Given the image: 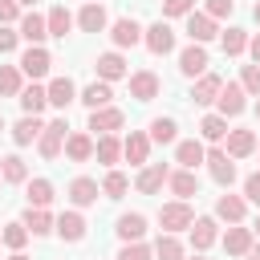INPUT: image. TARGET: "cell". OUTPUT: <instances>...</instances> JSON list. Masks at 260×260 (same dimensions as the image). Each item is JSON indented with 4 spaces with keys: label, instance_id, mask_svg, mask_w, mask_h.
Returning <instances> with one entry per match:
<instances>
[{
    "label": "cell",
    "instance_id": "cell-32",
    "mask_svg": "<svg viewBox=\"0 0 260 260\" xmlns=\"http://www.w3.org/2000/svg\"><path fill=\"white\" fill-rule=\"evenodd\" d=\"M223 248H228L232 256H244V252L252 248V228H228V236H223Z\"/></svg>",
    "mask_w": 260,
    "mask_h": 260
},
{
    "label": "cell",
    "instance_id": "cell-15",
    "mask_svg": "<svg viewBox=\"0 0 260 260\" xmlns=\"http://www.w3.org/2000/svg\"><path fill=\"white\" fill-rule=\"evenodd\" d=\"M122 154H126L134 167H146V154H150V138H146V134H138V130H130V138L122 142Z\"/></svg>",
    "mask_w": 260,
    "mask_h": 260
},
{
    "label": "cell",
    "instance_id": "cell-13",
    "mask_svg": "<svg viewBox=\"0 0 260 260\" xmlns=\"http://www.w3.org/2000/svg\"><path fill=\"white\" fill-rule=\"evenodd\" d=\"M110 37H114V45H118V49H126V45H138V41H142V28H138V20L122 16V20H114Z\"/></svg>",
    "mask_w": 260,
    "mask_h": 260
},
{
    "label": "cell",
    "instance_id": "cell-23",
    "mask_svg": "<svg viewBox=\"0 0 260 260\" xmlns=\"http://www.w3.org/2000/svg\"><path fill=\"white\" fill-rule=\"evenodd\" d=\"M244 207H248V203H244L240 195H219V199H215V215L228 219V223H240V219H244Z\"/></svg>",
    "mask_w": 260,
    "mask_h": 260
},
{
    "label": "cell",
    "instance_id": "cell-17",
    "mask_svg": "<svg viewBox=\"0 0 260 260\" xmlns=\"http://www.w3.org/2000/svg\"><path fill=\"white\" fill-rule=\"evenodd\" d=\"M98 77L110 85V81H118V77H126V61H122V53H102L98 57Z\"/></svg>",
    "mask_w": 260,
    "mask_h": 260
},
{
    "label": "cell",
    "instance_id": "cell-34",
    "mask_svg": "<svg viewBox=\"0 0 260 260\" xmlns=\"http://www.w3.org/2000/svg\"><path fill=\"white\" fill-rule=\"evenodd\" d=\"M199 134H203L207 142H223V138H228V118H219V114H207V118L199 122Z\"/></svg>",
    "mask_w": 260,
    "mask_h": 260
},
{
    "label": "cell",
    "instance_id": "cell-47",
    "mask_svg": "<svg viewBox=\"0 0 260 260\" xmlns=\"http://www.w3.org/2000/svg\"><path fill=\"white\" fill-rule=\"evenodd\" d=\"M118 260H150V248H146V244H142V240H138V244H126V248H122V256H118Z\"/></svg>",
    "mask_w": 260,
    "mask_h": 260
},
{
    "label": "cell",
    "instance_id": "cell-35",
    "mask_svg": "<svg viewBox=\"0 0 260 260\" xmlns=\"http://www.w3.org/2000/svg\"><path fill=\"white\" fill-rule=\"evenodd\" d=\"M53 203V183L49 179H32L28 183V207H49Z\"/></svg>",
    "mask_w": 260,
    "mask_h": 260
},
{
    "label": "cell",
    "instance_id": "cell-59",
    "mask_svg": "<svg viewBox=\"0 0 260 260\" xmlns=\"http://www.w3.org/2000/svg\"><path fill=\"white\" fill-rule=\"evenodd\" d=\"M0 130H4V118H0Z\"/></svg>",
    "mask_w": 260,
    "mask_h": 260
},
{
    "label": "cell",
    "instance_id": "cell-25",
    "mask_svg": "<svg viewBox=\"0 0 260 260\" xmlns=\"http://www.w3.org/2000/svg\"><path fill=\"white\" fill-rule=\"evenodd\" d=\"M41 130H45V126H41L32 114H24V118L12 126V142H16V146H28L32 138H41Z\"/></svg>",
    "mask_w": 260,
    "mask_h": 260
},
{
    "label": "cell",
    "instance_id": "cell-19",
    "mask_svg": "<svg viewBox=\"0 0 260 260\" xmlns=\"http://www.w3.org/2000/svg\"><path fill=\"white\" fill-rule=\"evenodd\" d=\"M203 142H195V138H187V142H179L175 146V162H183V171H195L199 162H203Z\"/></svg>",
    "mask_w": 260,
    "mask_h": 260
},
{
    "label": "cell",
    "instance_id": "cell-12",
    "mask_svg": "<svg viewBox=\"0 0 260 260\" xmlns=\"http://www.w3.org/2000/svg\"><path fill=\"white\" fill-rule=\"evenodd\" d=\"M167 175H171V171H167L162 162H146V167H142V175L134 179V187H138L142 195H154V191L167 183Z\"/></svg>",
    "mask_w": 260,
    "mask_h": 260
},
{
    "label": "cell",
    "instance_id": "cell-44",
    "mask_svg": "<svg viewBox=\"0 0 260 260\" xmlns=\"http://www.w3.org/2000/svg\"><path fill=\"white\" fill-rule=\"evenodd\" d=\"M240 85H244V93H256V98H260V65H244Z\"/></svg>",
    "mask_w": 260,
    "mask_h": 260
},
{
    "label": "cell",
    "instance_id": "cell-16",
    "mask_svg": "<svg viewBox=\"0 0 260 260\" xmlns=\"http://www.w3.org/2000/svg\"><path fill=\"white\" fill-rule=\"evenodd\" d=\"M167 183H171V191H175L183 203H187L191 195H199V179H195V171H171Z\"/></svg>",
    "mask_w": 260,
    "mask_h": 260
},
{
    "label": "cell",
    "instance_id": "cell-49",
    "mask_svg": "<svg viewBox=\"0 0 260 260\" xmlns=\"http://www.w3.org/2000/svg\"><path fill=\"white\" fill-rule=\"evenodd\" d=\"M244 195H248V199H252V203H260V171H256V175H248V179H244Z\"/></svg>",
    "mask_w": 260,
    "mask_h": 260
},
{
    "label": "cell",
    "instance_id": "cell-56",
    "mask_svg": "<svg viewBox=\"0 0 260 260\" xmlns=\"http://www.w3.org/2000/svg\"><path fill=\"white\" fill-rule=\"evenodd\" d=\"M256 114H260V102H256Z\"/></svg>",
    "mask_w": 260,
    "mask_h": 260
},
{
    "label": "cell",
    "instance_id": "cell-36",
    "mask_svg": "<svg viewBox=\"0 0 260 260\" xmlns=\"http://www.w3.org/2000/svg\"><path fill=\"white\" fill-rule=\"evenodd\" d=\"M45 24H49V37H65V32L73 28V16H69V12H65L61 4H57V8H53V12L45 16Z\"/></svg>",
    "mask_w": 260,
    "mask_h": 260
},
{
    "label": "cell",
    "instance_id": "cell-52",
    "mask_svg": "<svg viewBox=\"0 0 260 260\" xmlns=\"http://www.w3.org/2000/svg\"><path fill=\"white\" fill-rule=\"evenodd\" d=\"M244 260H260V248H248V252H244Z\"/></svg>",
    "mask_w": 260,
    "mask_h": 260
},
{
    "label": "cell",
    "instance_id": "cell-55",
    "mask_svg": "<svg viewBox=\"0 0 260 260\" xmlns=\"http://www.w3.org/2000/svg\"><path fill=\"white\" fill-rule=\"evenodd\" d=\"M16 4H32V0H16Z\"/></svg>",
    "mask_w": 260,
    "mask_h": 260
},
{
    "label": "cell",
    "instance_id": "cell-31",
    "mask_svg": "<svg viewBox=\"0 0 260 260\" xmlns=\"http://www.w3.org/2000/svg\"><path fill=\"white\" fill-rule=\"evenodd\" d=\"M215 236H219V232H215V219H195V223H191V244H195L199 252H203V248H211V244H215Z\"/></svg>",
    "mask_w": 260,
    "mask_h": 260
},
{
    "label": "cell",
    "instance_id": "cell-39",
    "mask_svg": "<svg viewBox=\"0 0 260 260\" xmlns=\"http://www.w3.org/2000/svg\"><path fill=\"white\" fill-rule=\"evenodd\" d=\"M0 93L4 98H16L20 93V69L16 65H0Z\"/></svg>",
    "mask_w": 260,
    "mask_h": 260
},
{
    "label": "cell",
    "instance_id": "cell-21",
    "mask_svg": "<svg viewBox=\"0 0 260 260\" xmlns=\"http://www.w3.org/2000/svg\"><path fill=\"white\" fill-rule=\"evenodd\" d=\"M57 232H61V240H69V244H77V240H85V219L77 215V211H65L57 223H53Z\"/></svg>",
    "mask_w": 260,
    "mask_h": 260
},
{
    "label": "cell",
    "instance_id": "cell-57",
    "mask_svg": "<svg viewBox=\"0 0 260 260\" xmlns=\"http://www.w3.org/2000/svg\"><path fill=\"white\" fill-rule=\"evenodd\" d=\"M195 260H207V256H195Z\"/></svg>",
    "mask_w": 260,
    "mask_h": 260
},
{
    "label": "cell",
    "instance_id": "cell-33",
    "mask_svg": "<svg viewBox=\"0 0 260 260\" xmlns=\"http://www.w3.org/2000/svg\"><path fill=\"white\" fill-rule=\"evenodd\" d=\"M77 24H81L85 32H102V28H106V8H102V4H85L81 16H77Z\"/></svg>",
    "mask_w": 260,
    "mask_h": 260
},
{
    "label": "cell",
    "instance_id": "cell-27",
    "mask_svg": "<svg viewBox=\"0 0 260 260\" xmlns=\"http://www.w3.org/2000/svg\"><path fill=\"white\" fill-rule=\"evenodd\" d=\"M93 154H98V162H106V167H114V162L122 158V142H118L114 134H102V138L93 142Z\"/></svg>",
    "mask_w": 260,
    "mask_h": 260
},
{
    "label": "cell",
    "instance_id": "cell-51",
    "mask_svg": "<svg viewBox=\"0 0 260 260\" xmlns=\"http://www.w3.org/2000/svg\"><path fill=\"white\" fill-rule=\"evenodd\" d=\"M248 53H252V61H256V65H260V32H256V37H252V41H248Z\"/></svg>",
    "mask_w": 260,
    "mask_h": 260
},
{
    "label": "cell",
    "instance_id": "cell-50",
    "mask_svg": "<svg viewBox=\"0 0 260 260\" xmlns=\"http://www.w3.org/2000/svg\"><path fill=\"white\" fill-rule=\"evenodd\" d=\"M16 37H20V32H12V28H0V53H12V49H16Z\"/></svg>",
    "mask_w": 260,
    "mask_h": 260
},
{
    "label": "cell",
    "instance_id": "cell-22",
    "mask_svg": "<svg viewBox=\"0 0 260 260\" xmlns=\"http://www.w3.org/2000/svg\"><path fill=\"white\" fill-rule=\"evenodd\" d=\"M118 236H122L126 244H138V240L146 236V215H138V211L122 215V219H118Z\"/></svg>",
    "mask_w": 260,
    "mask_h": 260
},
{
    "label": "cell",
    "instance_id": "cell-48",
    "mask_svg": "<svg viewBox=\"0 0 260 260\" xmlns=\"http://www.w3.org/2000/svg\"><path fill=\"white\" fill-rule=\"evenodd\" d=\"M12 20H20V4L16 0H0V24H12Z\"/></svg>",
    "mask_w": 260,
    "mask_h": 260
},
{
    "label": "cell",
    "instance_id": "cell-10",
    "mask_svg": "<svg viewBox=\"0 0 260 260\" xmlns=\"http://www.w3.org/2000/svg\"><path fill=\"white\" fill-rule=\"evenodd\" d=\"M187 37H191V45H207L215 37V20L207 12H191L187 16Z\"/></svg>",
    "mask_w": 260,
    "mask_h": 260
},
{
    "label": "cell",
    "instance_id": "cell-14",
    "mask_svg": "<svg viewBox=\"0 0 260 260\" xmlns=\"http://www.w3.org/2000/svg\"><path fill=\"white\" fill-rule=\"evenodd\" d=\"M45 93H49V106H57V110H65L69 102H77V89H73V81H69V77H53Z\"/></svg>",
    "mask_w": 260,
    "mask_h": 260
},
{
    "label": "cell",
    "instance_id": "cell-42",
    "mask_svg": "<svg viewBox=\"0 0 260 260\" xmlns=\"http://www.w3.org/2000/svg\"><path fill=\"white\" fill-rule=\"evenodd\" d=\"M154 256H158V260H183V244H179L175 236H158Z\"/></svg>",
    "mask_w": 260,
    "mask_h": 260
},
{
    "label": "cell",
    "instance_id": "cell-7",
    "mask_svg": "<svg viewBox=\"0 0 260 260\" xmlns=\"http://www.w3.org/2000/svg\"><path fill=\"white\" fill-rule=\"evenodd\" d=\"M122 122H126V114L114 110V106L89 110V130H93V134H114V130H122Z\"/></svg>",
    "mask_w": 260,
    "mask_h": 260
},
{
    "label": "cell",
    "instance_id": "cell-20",
    "mask_svg": "<svg viewBox=\"0 0 260 260\" xmlns=\"http://www.w3.org/2000/svg\"><path fill=\"white\" fill-rule=\"evenodd\" d=\"M98 195H102V187H98L93 179H73V183H69V199H73L77 207H89V203H98Z\"/></svg>",
    "mask_w": 260,
    "mask_h": 260
},
{
    "label": "cell",
    "instance_id": "cell-3",
    "mask_svg": "<svg viewBox=\"0 0 260 260\" xmlns=\"http://www.w3.org/2000/svg\"><path fill=\"white\" fill-rule=\"evenodd\" d=\"M158 89H162L158 73H150V69L130 73V98H134V102H150V98H158Z\"/></svg>",
    "mask_w": 260,
    "mask_h": 260
},
{
    "label": "cell",
    "instance_id": "cell-4",
    "mask_svg": "<svg viewBox=\"0 0 260 260\" xmlns=\"http://www.w3.org/2000/svg\"><path fill=\"white\" fill-rule=\"evenodd\" d=\"M142 41H146V49H150L154 57H167V53L175 49V32H171V24H162V20H158V24H150Z\"/></svg>",
    "mask_w": 260,
    "mask_h": 260
},
{
    "label": "cell",
    "instance_id": "cell-18",
    "mask_svg": "<svg viewBox=\"0 0 260 260\" xmlns=\"http://www.w3.org/2000/svg\"><path fill=\"white\" fill-rule=\"evenodd\" d=\"M219 85H223V81H219L215 73H203V77L195 81V89H191V98H195V106H211V102L219 98Z\"/></svg>",
    "mask_w": 260,
    "mask_h": 260
},
{
    "label": "cell",
    "instance_id": "cell-53",
    "mask_svg": "<svg viewBox=\"0 0 260 260\" xmlns=\"http://www.w3.org/2000/svg\"><path fill=\"white\" fill-rule=\"evenodd\" d=\"M12 260H28V256H24V252H12Z\"/></svg>",
    "mask_w": 260,
    "mask_h": 260
},
{
    "label": "cell",
    "instance_id": "cell-30",
    "mask_svg": "<svg viewBox=\"0 0 260 260\" xmlns=\"http://www.w3.org/2000/svg\"><path fill=\"white\" fill-rule=\"evenodd\" d=\"M24 228H28L32 236H49V232H53V215H49L45 207H28V211H24Z\"/></svg>",
    "mask_w": 260,
    "mask_h": 260
},
{
    "label": "cell",
    "instance_id": "cell-46",
    "mask_svg": "<svg viewBox=\"0 0 260 260\" xmlns=\"http://www.w3.org/2000/svg\"><path fill=\"white\" fill-rule=\"evenodd\" d=\"M191 4L195 0H162V12L167 16H191Z\"/></svg>",
    "mask_w": 260,
    "mask_h": 260
},
{
    "label": "cell",
    "instance_id": "cell-37",
    "mask_svg": "<svg viewBox=\"0 0 260 260\" xmlns=\"http://www.w3.org/2000/svg\"><path fill=\"white\" fill-rule=\"evenodd\" d=\"M0 175H4L8 183H24V179H28V171H24V158H20V154H8V158H0Z\"/></svg>",
    "mask_w": 260,
    "mask_h": 260
},
{
    "label": "cell",
    "instance_id": "cell-43",
    "mask_svg": "<svg viewBox=\"0 0 260 260\" xmlns=\"http://www.w3.org/2000/svg\"><path fill=\"white\" fill-rule=\"evenodd\" d=\"M0 240H4L8 248H16V252H20V248H24V240H28V228H24V223H8V228L0 232Z\"/></svg>",
    "mask_w": 260,
    "mask_h": 260
},
{
    "label": "cell",
    "instance_id": "cell-28",
    "mask_svg": "<svg viewBox=\"0 0 260 260\" xmlns=\"http://www.w3.org/2000/svg\"><path fill=\"white\" fill-rule=\"evenodd\" d=\"M20 37H24V41H32V45H41V41L49 37V24H45V16L28 12V16L20 20Z\"/></svg>",
    "mask_w": 260,
    "mask_h": 260
},
{
    "label": "cell",
    "instance_id": "cell-9",
    "mask_svg": "<svg viewBox=\"0 0 260 260\" xmlns=\"http://www.w3.org/2000/svg\"><path fill=\"white\" fill-rule=\"evenodd\" d=\"M49 65H53V57H49V53H45L41 45H32V49H28L24 57H20V73H28L32 81H41V77L49 73Z\"/></svg>",
    "mask_w": 260,
    "mask_h": 260
},
{
    "label": "cell",
    "instance_id": "cell-38",
    "mask_svg": "<svg viewBox=\"0 0 260 260\" xmlns=\"http://www.w3.org/2000/svg\"><path fill=\"white\" fill-rule=\"evenodd\" d=\"M175 130H179L175 118H154L150 122V142H162L167 146V142H175Z\"/></svg>",
    "mask_w": 260,
    "mask_h": 260
},
{
    "label": "cell",
    "instance_id": "cell-6",
    "mask_svg": "<svg viewBox=\"0 0 260 260\" xmlns=\"http://www.w3.org/2000/svg\"><path fill=\"white\" fill-rule=\"evenodd\" d=\"M215 102H219V118H228V114L236 118V114H244V106H248V102H244V85H236V81L219 85V98H215Z\"/></svg>",
    "mask_w": 260,
    "mask_h": 260
},
{
    "label": "cell",
    "instance_id": "cell-5",
    "mask_svg": "<svg viewBox=\"0 0 260 260\" xmlns=\"http://www.w3.org/2000/svg\"><path fill=\"white\" fill-rule=\"evenodd\" d=\"M179 69H183V77H203L207 73V49L203 45H187L179 53Z\"/></svg>",
    "mask_w": 260,
    "mask_h": 260
},
{
    "label": "cell",
    "instance_id": "cell-61",
    "mask_svg": "<svg viewBox=\"0 0 260 260\" xmlns=\"http://www.w3.org/2000/svg\"><path fill=\"white\" fill-rule=\"evenodd\" d=\"M0 244H4V240H0Z\"/></svg>",
    "mask_w": 260,
    "mask_h": 260
},
{
    "label": "cell",
    "instance_id": "cell-2",
    "mask_svg": "<svg viewBox=\"0 0 260 260\" xmlns=\"http://www.w3.org/2000/svg\"><path fill=\"white\" fill-rule=\"evenodd\" d=\"M65 130H69V122H65V118H57V122H49V126L41 130V138H37L41 158H57V154L65 150V138H69Z\"/></svg>",
    "mask_w": 260,
    "mask_h": 260
},
{
    "label": "cell",
    "instance_id": "cell-8",
    "mask_svg": "<svg viewBox=\"0 0 260 260\" xmlns=\"http://www.w3.org/2000/svg\"><path fill=\"white\" fill-rule=\"evenodd\" d=\"M203 162L211 167V179H215L219 187H232V183H236V162H232L223 150H211V154H203Z\"/></svg>",
    "mask_w": 260,
    "mask_h": 260
},
{
    "label": "cell",
    "instance_id": "cell-26",
    "mask_svg": "<svg viewBox=\"0 0 260 260\" xmlns=\"http://www.w3.org/2000/svg\"><path fill=\"white\" fill-rule=\"evenodd\" d=\"M65 154H69L73 162L93 158V138H89V134H69V138H65Z\"/></svg>",
    "mask_w": 260,
    "mask_h": 260
},
{
    "label": "cell",
    "instance_id": "cell-58",
    "mask_svg": "<svg viewBox=\"0 0 260 260\" xmlns=\"http://www.w3.org/2000/svg\"><path fill=\"white\" fill-rule=\"evenodd\" d=\"M85 4H98V0H85Z\"/></svg>",
    "mask_w": 260,
    "mask_h": 260
},
{
    "label": "cell",
    "instance_id": "cell-11",
    "mask_svg": "<svg viewBox=\"0 0 260 260\" xmlns=\"http://www.w3.org/2000/svg\"><path fill=\"white\" fill-rule=\"evenodd\" d=\"M223 142H228V150H223L228 158H248V154L256 150V134H252V130H228Z\"/></svg>",
    "mask_w": 260,
    "mask_h": 260
},
{
    "label": "cell",
    "instance_id": "cell-54",
    "mask_svg": "<svg viewBox=\"0 0 260 260\" xmlns=\"http://www.w3.org/2000/svg\"><path fill=\"white\" fill-rule=\"evenodd\" d=\"M252 12H256V20H260V0H256V8H252Z\"/></svg>",
    "mask_w": 260,
    "mask_h": 260
},
{
    "label": "cell",
    "instance_id": "cell-45",
    "mask_svg": "<svg viewBox=\"0 0 260 260\" xmlns=\"http://www.w3.org/2000/svg\"><path fill=\"white\" fill-rule=\"evenodd\" d=\"M232 8H236V0H207V16H211V20L232 16Z\"/></svg>",
    "mask_w": 260,
    "mask_h": 260
},
{
    "label": "cell",
    "instance_id": "cell-40",
    "mask_svg": "<svg viewBox=\"0 0 260 260\" xmlns=\"http://www.w3.org/2000/svg\"><path fill=\"white\" fill-rule=\"evenodd\" d=\"M244 49H248V32H244V28H228V32H223V53H228V57H240Z\"/></svg>",
    "mask_w": 260,
    "mask_h": 260
},
{
    "label": "cell",
    "instance_id": "cell-29",
    "mask_svg": "<svg viewBox=\"0 0 260 260\" xmlns=\"http://www.w3.org/2000/svg\"><path fill=\"white\" fill-rule=\"evenodd\" d=\"M45 106H49V93H45L41 85H28V89H20V110H24V114H32V118H37Z\"/></svg>",
    "mask_w": 260,
    "mask_h": 260
},
{
    "label": "cell",
    "instance_id": "cell-1",
    "mask_svg": "<svg viewBox=\"0 0 260 260\" xmlns=\"http://www.w3.org/2000/svg\"><path fill=\"white\" fill-rule=\"evenodd\" d=\"M191 223H195L191 203L175 199V203H162V207H158V228H162L167 236H175V232H183V228H191Z\"/></svg>",
    "mask_w": 260,
    "mask_h": 260
},
{
    "label": "cell",
    "instance_id": "cell-24",
    "mask_svg": "<svg viewBox=\"0 0 260 260\" xmlns=\"http://www.w3.org/2000/svg\"><path fill=\"white\" fill-rule=\"evenodd\" d=\"M110 98H114V89H110L106 81H93V85H85V89H81V102H85L89 110H106V106H110Z\"/></svg>",
    "mask_w": 260,
    "mask_h": 260
},
{
    "label": "cell",
    "instance_id": "cell-41",
    "mask_svg": "<svg viewBox=\"0 0 260 260\" xmlns=\"http://www.w3.org/2000/svg\"><path fill=\"white\" fill-rule=\"evenodd\" d=\"M126 187H130V179H126L122 171H110V175H106V183H102V195L122 199V195H126Z\"/></svg>",
    "mask_w": 260,
    "mask_h": 260
},
{
    "label": "cell",
    "instance_id": "cell-60",
    "mask_svg": "<svg viewBox=\"0 0 260 260\" xmlns=\"http://www.w3.org/2000/svg\"><path fill=\"white\" fill-rule=\"evenodd\" d=\"M256 232H260V219H256Z\"/></svg>",
    "mask_w": 260,
    "mask_h": 260
}]
</instances>
